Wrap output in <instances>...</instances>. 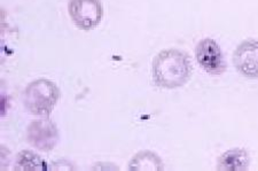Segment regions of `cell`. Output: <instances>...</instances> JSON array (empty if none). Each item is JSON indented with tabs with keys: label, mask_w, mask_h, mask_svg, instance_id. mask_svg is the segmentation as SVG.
<instances>
[{
	"label": "cell",
	"mask_w": 258,
	"mask_h": 171,
	"mask_svg": "<svg viewBox=\"0 0 258 171\" xmlns=\"http://www.w3.org/2000/svg\"><path fill=\"white\" fill-rule=\"evenodd\" d=\"M14 169L21 171H44L47 170V164L35 152L22 151L16 157Z\"/></svg>",
	"instance_id": "9c48e42d"
},
{
	"label": "cell",
	"mask_w": 258,
	"mask_h": 171,
	"mask_svg": "<svg viewBox=\"0 0 258 171\" xmlns=\"http://www.w3.org/2000/svg\"><path fill=\"white\" fill-rule=\"evenodd\" d=\"M61 97L59 86L47 78H38L29 83L23 92L26 109L37 116H49Z\"/></svg>",
	"instance_id": "7a4b0ae2"
},
{
	"label": "cell",
	"mask_w": 258,
	"mask_h": 171,
	"mask_svg": "<svg viewBox=\"0 0 258 171\" xmlns=\"http://www.w3.org/2000/svg\"><path fill=\"white\" fill-rule=\"evenodd\" d=\"M198 64L210 75H222L226 70V60L217 41L212 38L201 39L195 47Z\"/></svg>",
	"instance_id": "277c9868"
},
{
	"label": "cell",
	"mask_w": 258,
	"mask_h": 171,
	"mask_svg": "<svg viewBox=\"0 0 258 171\" xmlns=\"http://www.w3.org/2000/svg\"><path fill=\"white\" fill-rule=\"evenodd\" d=\"M193 66L188 54L178 48H166L153 59L154 84L162 89L173 90L184 86L190 79Z\"/></svg>",
	"instance_id": "6da1fadb"
},
{
	"label": "cell",
	"mask_w": 258,
	"mask_h": 171,
	"mask_svg": "<svg viewBox=\"0 0 258 171\" xmlns=\"http://www.w3.org/2000/svg\"><path fill=\"white\" fill-rule=\"evenodd\" d=\"M128 170L132 171H161L164 170L161 157L151 151H141L137 153L128 162Z\"/></svg>",
	"instance_id": "ba28073f"
},
{
	"label": "cell",
	"mask_w": 258,
	"mask_h": 171,
	"mask_svg": "<svg viewBox=\"0 0 258 171\" xmlns=\"http://www.w3.org/2000/svg\"><path fill=\"white\" fill-rule=\"evenodd\" d=\"M233 65L242 76L258 78V40L247 39L238 45L233 53Z\"/></svg>",
	"instance_id": "8992f818"
},
{
	"label": "cell",
	"mask_w": 258,
	"mask_h": 171,
	"mask_svg": "<svg viewBox=\"0 0 258 171\" xmlns=\"http://www.w3.org/2000/svg\"><path fill=\"white\" fill-rule=\"evenodd\" d=\"M29 144L41 152H49L59 144V130L56 124L48 119L33 121L28 127Z\"/></svg>",
	"instance_id": "5b68a950"
},
{
	"label": "cell",
	"mask_w": 258,
	"mask_h": 171,
	"mask_svg": "<svg viewBox=\"0 0 258 171\" xmlns=\"http://www.w3.org/2000/svg\"><path fill=\"white\" fill-rule=\"evenodd\" d=\"M250 157L243 148H233L220 155L217 169L223 171H243L249 168Z\"/></svg>",
	"instance_id": "52a82bcc"
},
{
	"label": "cell",
	"mask_w": 258,
	"mask_h": 171,
	"mask_svg": "<svg viewBox=\"0 0 258 171\" xmlns=\"http://www.w3.org/2000/svg\"><path fill=\"white\" fill-rule=\"evenodd\" d=\"M68 14L80 30L90 31L101 23L103 6L100 0H69Z\"/></svg>",
	"instance_id": "3957f363"
}]
</instances>
